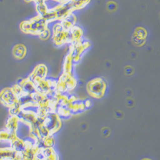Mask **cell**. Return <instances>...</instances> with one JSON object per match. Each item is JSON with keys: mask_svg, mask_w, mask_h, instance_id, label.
Masks as SVG:
<instances>
[{"mask_svg": "<svg viewBox=\"0 0 160 160\" xmlns=\"http://www.w3.org/2000/svg\"><path fill=\"white\" fill-rule=\"evenodd\" d=\"M48 22L41 16H37L28 21H24L20 24V28L25 33L39 35L48 28Z\"/></svg>", "mask_w": 160, "mask_h": 160, "instance_id": "obj_1", "label": "cell"}, {"mask_svg": "<svg viewBox=\"0 0 160 160\" xmlns=\"http://www.w3.org/2000/svg\"><path fill=\"white\" fill-rule=\"evenodd\" d=\"M52 39L55 44L57 46H62L65 42H69L68 31H65L62 28L60 23L55 24L53 27Z\"/></svg>", "mask_w": 160, "mask_h": 160, "instance_id": "obj_2", "label": "cell"}, {"mask_svg": "<svg viewBox=\"0 0 160 160\" xmlns=\"http://www.w3.org/2000/svg\"><path fill=\"white\" fill-rule=\"evenodd\" d=\"M54 10L55 15V20L62 21L67 16L71 13H72L73 8L71 1L67 2L60 4L58 7H57Z\"/></svg>", "mask_w": 160, "mask_h": 160, "instance_id": "obj_3", "label": "cell"}, {"mask_svg": "<svg viewBox=\"0 0 160 160\" xmlns=\"http://www.w3.org/2000/svg\"><path fill=\"white\" fill-rule=\"evenodd\" d=\"M18 96L12 88H5L0 94V101L7 106H14L16 103Z\"/></svg>", "mask_w": 160, "mask_h": 160, "instance_id": "obj_4", "label": "cell"}, {"mask_svg": "<svg viewBox=\"0 0 160 160\" xmlns=\"http://www.w3.org/2000/svg\"><path fill=\"white\" fill-rule=\"evenodd\" d=\"M105 83L103 80L101 79H96L95 80H93L92 82L88 85L89 90L91 94L95 95H101L103 94V92L105 90Z\"/></svg>", "mask_w": 160, "mask_h": 160, "instance_id": "obj_5", "label": "cell"}, {"mask_svg": "<svg viewBox=\"0 0 160 160\" xmlns=\"http://www.w3.org/2000/svg\"><path fill=\"white\" fill-rule=\"evenodd\" d=\"M47 74V68L44 65H39L37 66L32 75L30 76V80L33 83H38L43 80Z\"/></svg>", "mask_w": 160, "mask_h": 160, "instance_id": "obj_6", "label": "cell"}, {"mask_svg": "<svg viewBox=\"0 0 160 160\" xmlns=\"http://www.w3.org/2000/svg\"><path fill=\"white\" fill-rule=\"evenodd\" d=\"M69 41L72 42L80 41L83 35V31L78 26L74 25L68 31Z\"/></svg>", "mask_w": 160, "mask_h": 160, "instance_id": "obj_7", "label": "cell"}, {"mask_svg": "<svg viewBox=\"0 0 160 160\" xmlns=\"http://www.w3.org/2000/svg\"><path fill=\"white\" fill-rule=\"evenodd\" d=\"M76 22V16L71 13L69 15L67 16L64 19L61 21L60 24L62 26V28L65 31H69L72 26H74Z\"/></svg>", "mask_w": 160, "mask_h": 160, "instance_id": "obj_8", "label": "cell"}, {"mask_svg": "<svg viewBox=\"0 0 160 160\" xmlns=\"http://www.w3.org/2000/svg\"><path fill=\"white\" fill-rule=\"evenodd\" d=\"M26 52H27L26 48L23 44H16V46H14L12 50L13 55L18 60H21L24 58L26 55Z\"/></svg>", "mask_w": 160, "mask_h": 160, "instance_id": "obj_9", "label": "cell"}, {"mask_svg": "<svg viewBox=\"0 0 160 160\" xmlns=\"http://www.w3.org/2000/svg\"><path fill=\"white\" fill-rule=\"evenodd\" d=\"M36 10L38 13V16L43 17L48 11V9L46 5L44 0H38L35 2Z\"/></svg>", "mask_w": 160, "mask_h": 160, "instance_id": "obj_10", "label": "cell"}, {"mask_svg": "<svg viewBox=\"0 0 160 160\" xmlns=\"http://www.w3.org/2000/svg\"><path fill=\"white\" fill-rule=\"evenodd\" d=\"M90 2V0H72L71 1L73 10H81L85 8Z\"/></svg>", "mask_w": 160, "mask_h": 160, "instance_id": "obj_11", "label": "cell"}, {"mask_svg": "<svg viewBox=\"0 0 160 160\" xmlns=\"http://www.w3.org/2000/svg\"><path fill=\"white\" fill-rule=\"evenodd\" d=\"M50 35H51L50 31L48 28H47L46 30L43 31L38 36H39L40 38L42 39V40H46L50 37Z\"/></svg>", "mask_w": 160, "mask_h": 160, "instance_id": "obj_12", "label": "cell"}, {"mask_svg": "<svg viewBox=\"0 0 160 160\" xmlns=\"http://www.w3.org/2000/svg\"><path fill=\"white\" fill-rule=\"evenodd\" d=\"M9 135L5 131L0 132V140H5L8 138Z\"/></svg>", "mask_w": 160, "mask_h": 160, "instance_id": "obj_13", "label": "cell"}, {"mask_svg": "<svg viewBox=\"0 0 160 160\" xmlns=\"http://www.w3.org/2000/svg\"><path fill=\"white\" fill-rule=\"evenodd\" d=\"M108 8L110 10H114L116 8V4L113 2H110L108 5Z\"/></svg>", "mask_w": 160, "mask_h": 160, "instance_id": "obj_14", "label": "cell"}, {"mask_svg": "<svg viewBox=\"0 0 160 160\" xmlns=\"http://www.w3.org/2000/svg\"><path fill=\"white\" fill-rule=\"evenodd\" d=\"M55 1L60 3H65V2H69L68 1V0H55Z\"/></svg>", "mask_w": 160, "mask_h": 160, "instance_id": "obj_15", "label": "cell"}, {"mask_svg": "<svg viewBox=\"0 0 160 160\" xmlns=\"http://www.w3.org/2000/svg\"><path fill=\"white\" fill-rule=\"evenodd\" d=\"M26 2H36L37 1H38V0H25Z\"/></svg>", "mask_w": 160, "mask_h": 160, "instance_id": "obj_16", "label": "cell"}, {"mask_svg": "<svg viewBox=\"0 0 160 160\" xmlns=\"http://www.w3.org/2000/svg\"><path fill=\"white\" fill-rule=\"evenodd\" d=\"M68 1H69H69H72V0H68Z\"/></svg>", "mask_w": 160, "mask_h": 160, "instance_id": "obj_17", "label": "cell"}]
</instances>
